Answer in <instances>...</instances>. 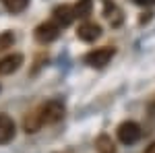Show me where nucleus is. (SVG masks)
Returning a JSON list of instances; mask_svg holds the SVG:
<instances>
[{
    "label": "nucleus",
    "mask_w": 155,
    "mask_h": 153,
    "mask_svg": "<svg viewBox=\"0 0 155 153\" xmlns=\"http://www.w3.org/2000/svg\"><path fill=\"white\" fill-rule=\"evenodd\" d=\"M64 118V104L60 99H50L46 104L33 110L29 116L25 118L23 126H25V132H37L41 126L46 124H56Z\"/></svg>",
    "instance_id": "nucleus-1"
},
{
    "label": "nucleus",
    "mask_w": 155,
    "mask_h": 153,
    "mask_svg": "<svg viewBox=\"0 0 155 153\" xmlns=\"http://www.w3.org/2000/svg\"><path fill=\"white\" fill-rule=\"evenodd\" d=\"M114 54H116V50L110 48V46L95 48V50H91L89 54H85V62H87L89 66H93V68H104L106 64H110V60L114 58Z\"/></svg>",
    "instance_id": "nucleus-2"
},
{
    "label": "nucleus",
    "mask_w": 155,
    "mask_h": 153,
    "mask_svg": "<svg viewBox=\"0 0 155 153\" xmlns=\"http://www.w3.org/2000/svg\"><path fill=\"white\" fill-rule=\"evenodd\" d=\"M116 135H118V141L124 143V145H132V143H137L141 139V126L137 124V122H132V120H126V122H122L116 130Z\"/></svg>",
    "instance_id": "nucleus-3"
},
{
    "label": "nucleus",
    "mask_w": 155,
    "mask_h": 153,
    "mask_svg": "<svg viewBox=\"0 0 155 153\" xmlns=\"http://www.w3.org/2000/svg\"><path fill=\"white\" fill-rule=\"evenodd\" d=\"M35 39L39 44H50V42H54V39H58L60 35V27L54 21H46V23L37 25L35 27Z\"/></svg>",
    "instance_id": "nucleus-4"
},
{
    "label": "nucleus",
    "mask_w": 155,
    "mask_h": 153,
    "mask_svg": "<svg viewBox=\"0 0 155 153\" xmlns=\"http://www.w3.org/2000/svg\"><path fill=\"white\" fill-rule=\"evenodd\" d=\"M52 21L58 25L60 29H62V27H66V25H71L72 21H74L72 6H68V4H60V6H56V8L52 11Z\"/></svg>",
    "instance_id": "nucleus-5"
},
{
    "label": "nucleus",
    "mask_w": 155,
    "mask_h": 153,
    "mask_svg": "<svg viewBox=\"0 0 155 153\" xmlns=\"http://www.w3.org/2000/svg\"><path fill=\"white\" fill-rule=\"evenodd\" d=\"M23 64V54H8L0 60V77H6V75H12L21 68Z\"/></svg>",
    "instance_id": "nucleus-6"
},
{
    "label": "nucleus",
    "mask_w": 155,
    "mask_h": 153,
    "mask_svg": "<svg viewBox=\"0 0 155 153\" xmlns=\"http://www.w3.org/2000/svg\"><path fill=\"white\" fill-rule=\"evenodd\" d=\"M77 37L83 39V42H95L101 37V27L97 23H91V21H85L83 25H79L77 29Z\"/></svg>",
    "instance_id": "nucleus-7"
},
{
    "label": "nucleus",
    "mask_w": 155,
    "mask_h": 153,
    "mask_svg": "<svg viewBox=\"0 0 155 153\" xmlns=\"http://www.w3.org/2000/svg\"><path fill=\"white\" fill-rule=\"evenodd\" d=\"M15 139V122L11 116L0 114V145H6Z\"/></svg>",
    "instance_id": "nucleus-8"
},
{
    "label": "nucleus",
    "mask_w": 155,
    "mask_h": 153,
    "mask_svg": "<svg viewBox=\"0 0 155 153\" xmlns=\"http://www.w3.org/2000/svg\"><path fill=\"white\" fill-rule=\"evenodd\" d=\"M104 17L110 21L112 27H118V25L122 23V11H120L114 2H110V0L104 2Z\"/></svg>",
    "instance_id": "nucleus-9"
},
{
    "label": "nucleus",
    "mask_w": 155,
    "mask_h": 153,
    "mask_svg": "<svg viewBox=\"0 0 155 153\" xmlns=\"http://www.w3.org/2000/svg\"><path fill=\"white\" fill-rule=\"evenodd\" d=\"M93 11V0H79L74 6H72V12H74V19H87Z\"/></svg>",
    "instance_id": "nucleus-10"
},
{
    "label": "nucleus",
    "mask_w": 155,
    "mask_h": 153,
    "mask_svg": "<svg viewBox=\"0 0 155 153\" xmlns=\"http://www.w3.org/2000/svg\"><path fill=\"white\" fill-rule=\"evenodd\" d=\"M95 147L99 153H114V143L110 141V137H106V135H101L95 141Z\"/></svg>",
    "instance_id": "nucleus-11"
},
{
    "label": "nucleus",
    "mask_w": 155,
    "mask_h": 153,
    "mask_svg": "<svg viewBox=\"0 0 155 153\" xmlns=\"http://www.w3.org/2000/svg\"><path fill=\"white\" fill-rule=\"evenodd\" d=\"M2 4H4L11 12H21V11L27 8L29 0H2Z\"/></svg>",
    "instance_id": "nucleus-12"
},
{
    "label": "nucleus",
    "mask_w": 155,
    "mask_h": 153,
    "mask_svg": "<svg viewBox=\"0 0 155 153\" xmlns=\"http://www.w3.org/2000/svg\"><path fill=\"white\" fill-rule=\"evenodd\" d=\"M12 44H15V33L12 31H2L0 33V52L12 48Z\"/></svg>",
    "instance_id": "nucleus-13"
},
{
    "label": "nucleus",
    "mask_w": 155,
    "mask_h": 153,
    "mask_svg": "<svg viewBox=\"0 0 155 153\" xmlns=\"http://www.w3.org/2000/svg\"><path fill=\"white\" fill-rule=\"evenodd\" d=\"M137 4H141V6H151V4H155V0H134Z\"/></svg>",
    "instance_id": "nucleus-14"
},
{
    "label": "nucleus",
    "mask_w": 155,
    "mask_h": 153,
    "mask_svg": "<svg viewBox=\"0 0 155 153\" xmlns=\"http://www.w3.org/2000/svg\"><path fill=\"white\" fill-rule=\"evenodd\" d=\"M145 153H155V143H151V145L145 149Z\"/></svg>",
    "instance_id": "nucleus-15"
}]
</instances>
